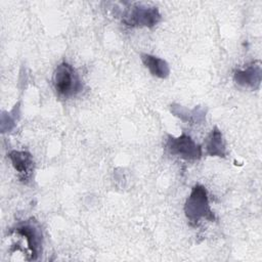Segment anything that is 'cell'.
<instances>
[{"label": "cell", "mask_w": 262, "mask_h": 262, "mask_svg": "<svg viewBox=\"0 0 262 262\" xmlns=\"http://www.w3.org/2000/svg\"><path fill=\"white\" fill-rule=\"evenodd\" d=\"M184 213L190 225L196 226L203 219L215 221L216 217L209 204L208 192L205 186L195 184L184 204Z\"/></svg>", "instance_id": "2"}, {"label": "cell", "mask_w": 262, "mask_h": 262, "mask_svg": "<svg viewBox=\"0 0 262 262\" xmlns=\"http://www.w3.org/2000/svg\"><path fill=\"white\" fill-rule=\"evenodd\" d=\"M206 152L211 157H221L224 158L226 155L225 141L223 135L218 127H214L205 141Z\"/></svg>", "instance_id": "8"}, {"label": "cell", "mask_w": 262, "mask_h": 262, "mask_svg": "<svg viewBox=\"0 0 262 262\" xmlns=\"http://www.w3.org/2000/svg\"><path fill=\"white\" fill-rule=\"evenodd\" d=\"M7 156L15 171H17L19 180L28 184L34 173V160L32 155L25 150H11Z\"/></svg>", "instance_id": "6"}, {"label": "cell", "mask_w": 262, "mask_h": 262, "mask_svg": "<svg viewBox=\"0 0 262 262\" xmlns=\"http://www.w3.org/2000/svg\"><path fill=\"white\" fill-rule=\"evenodd\" d=\"M166 148L170 155L180 157L184 160H198L203 155L202 146L196 144L193 139L186 134H181L177 137L168 135Z\"/></svg>", "instance_id": "5"}, {"label": "cell", "mask_w": 262, "mask_h": 262, "mask_svg": "<svg viewBox=\"0 0 262 262\" xmlns=\"http://www.w3.org/2000/svg\"><path fill=\"white\" fill-rule=\"evenodd\" d=\"M171 113L189 124H200L205 120L206 111L201 106H195L193 110H187L186 107L179 104H172L170 108Z\"/></svg>", "instance_id": "10"}, {"label": "cell", "mask_w": 262, "mask_h": 262, "mask_svg": "<svg viewBox=\"0 0 262 262\" xmlns=\"http://www.w3.org/2000/svg\"><path fill=\"white\" fill-rule=\"evenodd\" d=\"M261 75V64L259 61H255L244 70H235L233 79L238 85L256 90L260 87Z\"/></svg>", "instance_id": "7"}, {"label": "cell", "mask_w": 262, "mask_h": 262, "mask_svg": "<svg viewBox=\"0 0 262 262\" xmlns=\"http://www.w3.org/2000/svg\"><path fill=\"white\" fill-rule=\"evenodd\" d=\"M162 19L159 9L143 3H131L122 15V23L131 28L157 26Z\"/></svg>", "instance_id": "4"}, {"label": "cell", "mask_w": 262, "mask_h": 262, "mask_svg": "<svg viewBox=\"0 0 262 262\" xmlns=\"http://www.w3.org/2000/svg\"><path fill=\"white\" fill-rule=\"evenodd\" d=\"M10 234L16 238L10 252L21 251L26 260H37L42 250V233L36 224L27 222L10 231Z\"/></svg>", "instance_id": "1"}, {"label": "cell", "mask_w": 262, "mask_h": 262, "mask_svg": "<svg viewBox=\"0 0 262 262\" xmlns=\"http://www.w3.org/2000/svg\"><path fill=\"white\" fill-rule=\"evenodd\" d=\"M52 84L57 96L63 99L73 97L83 90V83L78 72L66 61L55 68Z\"/></svg>", "instance_id": "3"}, {"label": "cell", "mask_w": 262, "mask_h": 262, "mask_svg": "<svg viewBox=\"0 0 262 262\" xmlns=\"http://www.w3.org/2000/svg\"><path fill=\"white\" fill-rule=\"evenodd\" d=\"M141 60L149 73L160 79H166L170 75V68L168 62L158 56L143 53L141 54Z\"/></svg>", "instance_id": "9"}]
</instances>
